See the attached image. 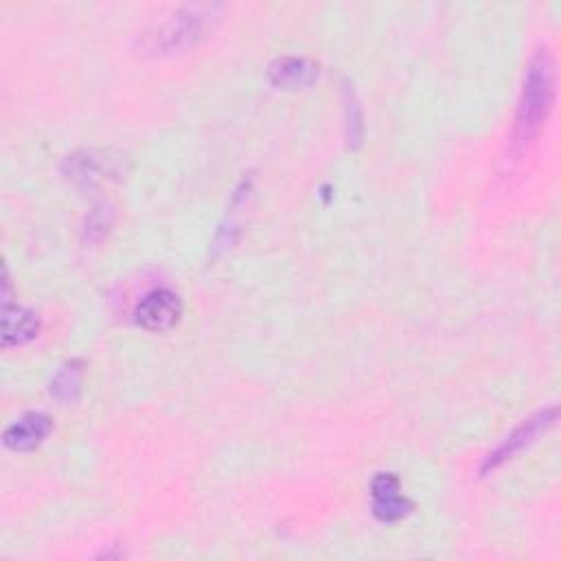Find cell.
Here are the masks:
<instances>
[{"label": "cell", "mask_w": 561, "mask_h": 561, "mask_svg": "<svg viewBox=\"0 0 561 561\" xmlns=\"http://www.w3.org/2000/svg\"><path fill=\"white\" fill-rule=\"evenodd\" d=\"M267 77L276 88L298 90L318 81L320 66L307 57H278L270 64Z\"/></svg>", "instance_id": "obj_8"}, {"label": "cell", "mask_w": 561, "mask_h": 561, "mask_svg": "<svg viewBox=\"0 0 561 561\" xmlns=\"http://www.w3.org/2000/svg\"><path fill=\"white\" fill-rule=\"evenodd\" d=\"M554 421H557V408L554 405L546 408V410H539L533 416H528L526 421H522L493 451L486 454V458L482 460V469H480L482 476L502 467L506 460H511L522 449L533 445L548 427L554 425Z\"/></svg>", "instance_id": "obj_4"}, {"label": "cell", "mask_w": 561, "mask_h": 561, "mask_svg": "<svg viewBox=\"0 0 561 561\" xmlns=\"http://www.w3.org/2000/svg\"><path fill=\"white\" fill-rule=\"evenodd\" d=\"M370 497L373 515L386 524L408 517L414 508V504L401 495V482L394 473H377L370 482Z\"/></svg>", "instance_id": "obj_6"}, {"label": "cell", "mask_w": 561, "mask_h": 561, "mask_svg": "<svg viewBox=\"0 0 561 561\" xmlns=\"http://www.w3.org/2000/svg\"><path fill=\"white\" fill-rule=\"evenodd\" d=\"M344 121H346V140L348 147H359L362 136H364V118H362V107L357 103L355 90L344 83Z\"/></svg>", "instance_id": "obj_11"}, {"label": "cell", "mask_w": 561, "mask_h": 561, "mask_svg": "<svg viewBox=\"0 0 561 561\" xmlns=\"http://www.w3.org/2000/svg\"><path fill=\"white\" fill-rule=\"evenodd\" d=\"M125 158L105 149H81L64 160V173L77 184L94 186L107 180H118L125 173Z\"/></svg>", "instance_id": "obj_3"}, {"label": "cell", "mask_w": 561, "mask_h": 561, "mask_svg": "<svg viewBox=\"0 0 561 561\" xmlns=\"http://www.w3.org/2000/svg\"><path fill=\"white\" fill-rule=\"evenodd\" d=\"M182 309H184L182 298L175 291L162 287V289H153V291L145 294L140 298L134 316H136V322L145 331L162 333L178 324Z\"/></svg>", "instance_id": "obj_5"}, {"label": "cell", "mask_w": 561, "mask_h": 561, "mask_svg": "<svg viewBox=\"0 0 561 561\" xmlns=\"http://www.w3.org/2000/svg\"><path fill=\"white\" fill-rule=\"evenodd\" d=\"M50 430V416H46L44 412H26L4 430L2 440L11 451H31L46 440Z\"/></svg>", "instance_id": "obj_7"}, {"label": "cell", "mask_w": 561, "mask_h": 561, "mask_svg": "<svg viewBox=\"0 0 561 561\" xmlns=\"http://www.w3.org/2000/svg\"><path fill=\"white\" fill-rule=\"evenodd\" d=\"M554 61L548 50H537L526 68L524 85L515 112V127H513V147L524 149L535 134L539 131L541 123L548 118L552 103H554Z\"/></svg>", "instance_id": "obj_1"}, {"label": "cell", "mask_w": 561, "mask_h": 561, "mask_svg": "<svg viewBox=\"0 0 561 561\" xmlns=\"http://www.w3.org/2000/svg\"><path fill=\"white\" fill-rule=\"evenodd\" d=\"M81 381H83V362L70 359L50 379V394L61 403H70L79 397Z\"/></svg>", "instance_id": "obj_10"}, {"label": "cell", "mask_w": 561, "mask_h": 561, "mask_svg": "<svg viewBox=\"0 0 561 561\" xmlns=\"http://www.w3.org/2000/svg\"><path fill=\"white\" fill-rule=\"evenodd\" d=\"M39 331V320L31 309L18 305H4L2 311V346H22L31 342Z\"/></svg>", "instance_id": "obj_9"}, {"label": "cell", "mask_w": 561, "mask_h": 561, "mask_svg": "<svg viewBox=\"0 0 561 561\" xmlns=\"http://www.w3.org/2000/svg\"><path fill=\"white\" fill-rule=\"evenodd\" d=\"M221 20V4L197 2L180 7L151 35H145L142 50L151 55H175L204 42Z\"/></svg>", "instance_id": "obj_2"}]
</instances>
